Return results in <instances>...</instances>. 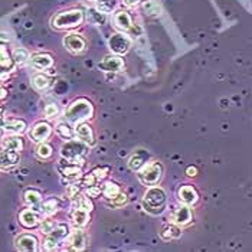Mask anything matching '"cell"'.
I'll return each mask as SVG.
<instances>
[{
    "instance_id": "cell-1",
    "label": "cell",
    "mask_w": 252,
    "mask_h": 252,
    "mask_svg": "<svg viewBox=\"0 0 252 252\" xmlns=\"http://www.w3.org/2000/svg\"><path fill=\"white\" fill-rule=\"evenodd\" d=\"M94 116V105L87 98H78L74 102L69 104V107L65 111V120L71 124L84 123Z\"/></svg>"
},
{
    "instance_id": "cell-2",
    "label": "cell",
    "mask_w": 252,
    "mask_h": 252,
    "mask_svg": "<svg viewBox=\"0 0 252 252\" xmlns=\"http://www.w3.org/2000/svg\"><path fill=\"white\" fill-rule=\"evenodd\" d=\"M166 202H167L166 192L158 186L149 188L143 196V208L146 212L152 215L161 214L166 208Z\"/></svg>"
},
{
    "instance_id": "cell-3",
    "label": "cell",
    "mask_w": 252,
    "mask_h": 252,
    "mask_svg": "<svg viewBox=\"0 0 252 252\" xmlns=\"http://www.w3.org/2000/svg\"><path fill=\"white\" fill-rule=\"evenodd\" d=\"M88 147L84 141L81 140H68L62 147H61V156L63 160H68L75 164H84V156L87 155Z\"/></svg>"
},
{
    "instance_id": "cell-4",
    "label": "cell",
    "mask_w": 252,
    "mask_h": 252,
    "mask_svg": "<svg viewBox=\"0 0 252 252\" xmlns=\"http://www.w3.org/2000/svg\"><path fill=\"white\" fill-rule=\"evenodd\" d=\"M82 22H84V12L81 9H71V10L61 12L51 20L55 29H72L82 25Z\"/></svg>"
},
{
    "instance_id": "cell-5",
    "label": "cell",
    "mask_w": 252,
    "mask_h": 252,
    "mask_svg": "<svg viewBox=\"0 0 252 252\" xmlns=\"http://www.w3.org/2000/svg\"><path fill=\"white\" fill-rule=\"evenodd\" d=\"M163 176V166L158 161H150L138 170V180L146 186H155Z\"/></svg>"
},
{
    "instance_id": "cell-6",
    "label": "cell",
    "mask_w": 252,
    "mask_h": 252,
    "mask_svg": "<svg viewBox=\"0 0 252 252\" xmlns=\"http://www.w3.org/2000/svg\"><path fill=\"white\" fill-rule=\"evenodd\" d=\"M71 233V229L66 223H62L59 222L58 225L54 228V231L46 235L45 241H43V248L46 251H55L58 250L59 244L61 242H65V239L68 238V235Z\"/></svg>"
},
{
    "instance_id": "cell-7",
    "label": "cell",
    "mask_w": 252,
    "mask_h": 252,
    "mask_svg": "<svg viewBox=\"0 0 252 252\" xmlns=\"http://www.w3.org/2000/svg\"><path fill=\"white\" fill-rule=\"evenodd\" d=\"M87 248V235L82 228H75L65 239L63 250L66 251H84Z\"/></svg>"
},
{
    "instance_id": "cell-8",
    "label": "cell",
    "mask_w": 252,
    "mask_h": 252,
    "mask_svg": "<svg viewBox=\"0 0 252 252\" xmlns=\"http://www.w3.org/2000/svg\"><path fill=\"white\" fill-rule=\"evenodd\" d=\"M98 69L105 74H117L124 71V61L120 55H107L104 59L98 62Z\"/></svg>"
},
{
    "instance_id": "cell-9",
    "label": "cell",
    "mask_w": 252,
    "mask_h": 252,
    "mask_svg": "<svg viewBox=\"0 0 252 252\" xmlns=\"http://www.w3.org/2000/svg\"><path fill=\"white\" fill-rule=\"evenodd\" d=\"M58 170L62 179L66 180V183H77L81 180L82 177V170L81 167L75 164V163H71V161H62L61 164L58 166Z\"/></svg>"
},
{
    "instance_id": "cell-10",
    "label": "cell",
    "mask_w": 252,
    "mask_h": 252,
    "mask_svg": "<svg viewBox=\"0 0 252 252\" xmlns=\"http://www.w3.org/2000/svg\"><path fill=\"white\" fill-rule=\"evenodd\" d=\"M90 214H91V211H88L87 208H82V206L72 202V208L69 211V219L75 228H84L91 220V215Z\"/></svg>"
},
{
    "instance_id": "cell-11",
    "label": "cell",
    "mask_w": 252,
    "mask_h": 252,
    "mask_svg": "<svg viewBox=\"0 0 252 252\" xmlns=\"http://www.w3.org/2000/svg\"><path fill=\"white\" fill-rule=\"evenodd\" d=\"M108 45H110V49L113 51V54L124 55L131 48V39L124 33H114L108 40Z\"/></svg>"
},
{
    "instance_id": "cell-12",
    "label": "cell",
    "mask_w": 252,
    "mask_h": 252,
    "mask_svg": "<svg viewBox=\"0 0 252 252\" xmlns=\"http://www.w3.org/2000/svg\"><path fill=\"white\" fill-rule=\"evenodd\" d=\"M15 247L18 251L35 252L39 250V242L36 236L31 233H22L15 239Z\"/></svg>"
},
{
    "instance_id": "cell-13",
    "label": "cell",
    "mask_w": 252,
    "mask_h": 252,
    "mask_svg": "<svg viewBox=\"0 0 252 252\" xmlns=\"http://www.w3.org/2000/svg\"><path fill=\"white\" fill-rule=\"evenodd\" d=\"M51 134H52V127L46 121H39V123H36L31 128V131H29V137L35 143H43V141H46L51 137Z\"/></svg>"
},
{
    "instance_id": "cell-14",
    "label": "cell",
    "mask_w": 252,
    "mask_h": 252,
    "mask_svg": "<svg viewBox=\"0 0 252 252\" xmlns=\"http://www.w3.org/2000/svg\"><path fill=\"white\" fill-rule=\"evenodd\" d=\"M75 137H77L78 140L84 141L90 147H94L97 144V140H95V134H94L93 127L90 124H87L85 121L77 124V127H75Z\"/></svg>"
},
{
    "instance_id": "cell-15",
    "label": "cell",
    "mask_w": 252,
    "mask_h": 252,
    "mask_svg": "<svg viewBox=\"0 0 252 252\" xmlns=\"http://www.w3.org/2000/svg\"><path fill=\"white\" fill-rule=\"evenodd\" d=\"M63 46L71 52V54H81L87 48V42L78 33H69L63 38Z\"/></svg>"
},
{
    "instance_id": "cell-16",
    "label": "cell",
    "mask_w": 252,
    "mask_h": 252,
    "mask_svg": "<svg viewBox=\"0 0 252 252\" xmlns=\"http://www.w3.org/2000/svg\"><path fill=\"white\" fill-rule=\"evenodd\" d=\"M40 211H36V209H33V208H31V209H23L22 212L19 214V222L22 226H25V228H28V229H31V228H35V226H38L39 223L42 222L40 220Z\"/></svg>"
},
{
    "instance_id": "cell-17",
    "label": "cell",
    "mask_w": 252,
    "mask_h": 252,
    "mask_svg": "<svg viewBox=\"0 0 252 252\" xmlns=\"http://www.w3.org/2000/svg\"><path fill=\"white\" fill-rule=\"evenodd\" d=\"M169 220H170L172 223L179 225V226H185V225H188V223L192 220V211H190L189 205L179 206L177 209H175V211L170 214Z\"/></svg>"
},
{
    "instance_id": "cell-18",
    "label": "cell",
    "mask_w": 252,
    "mask_h": 252,
    "mask_svg": "<svg viewBox=\"0 0 252 252\" xmlns=\"http://www.w3.org/2000/svg\"><path fill=\"white\" fill-rule=\"evenodd\" d=\"M28 124L25 120L20 118H10V120H3V131L6 134H15L20 136L26 131Z\"/></svg>"
},
{
    "instance_id": "cell-19",
    "label": "cell",
    "mask_w": 252,
    "mask_h": 252,
    "mask_svg": "<svg viewBox=\"0 0 252 252\" xmlns=\"http://www.w3.org/2000/svg\"><path fill=\"white\" fill-rule=\"evenodd\" d=\"M177 197L183 205H194L199 200V194L196 192L193 186L190 185H183L177 189Z\"/></svg>"
},
{
    "instance_id": "cell-20",
    "label": "cell",
    "mask_w": 252,
    "mask_h": 252,
    "mask_svg": "<svg viewBox=\"0 0 252 252\" xmlns=\"http://www.w3.org/2000/svg\"><path fill=\"white\" fill-rule=\"evenodd\" d=\"M31 63L35 69L38 71H45V69H49L52 65H54V58L51 54H46V52H38V54H33L31 57Z\"/></svg>"
},
{
    "instance_id": "cell-21",
    "label": "cell",
    "mask_w": 252,
    "mask_h": 252,
    "mask_svg": "<svg viewBox=\"0 0 252 252\" xmlns=\"http://www.w3.org/2000/svg\"><path fill=\"white\" fill-rule=\"evenodd\" d=\"M113 22H114V26L118 31H121V32H128L133 28L131 16L126 10H118L114 15V18H113Z\"/></svg>"
},
{
    "instance_id": "cell-22",
    "label": "cell",
    "mask_w": 252,
    "mask_h": 252,
    "mask_svg": "<svg viewBox=\"0 0 252 252\" xmlns=\"http://www.w3.org/2000/svg\"><path fill=\"white\" fill-rule=\"evenodd\" d=\"M61 209V200L55 196H51L48 199H45L40 205H39V211L43 216H52Z\"/></svg>"
},
{
    "instance_id": "cell-23",
    "label": "cell",
    "mask_w": 252,
    "mask_h": 252,
    "mask_svg": "<svg viewBox=\"0 0 252 252\" xmlns=\"http://www.w3.org/2000/svg\"><path fill=\"white\" fill-rule=\"evenodd\" d=\"M149 153L146 150H137L134 155L130 157L128 160V167L133 172H138L140 169H143L147 163H149Z\"/></svg>"
},
{
    "instance_id": "cell-24",
    "label": "cell",
    "mask_w": 252,
    "mask_h": 252,
    "mask_svg": "<svg viewBox=\"0 0 252 252\" xmlns=\"http://www.w3.org/2000/svg\"><path fill=\"white\" fill-rule=\"evenodd\" d=\"M19 152L15 150H1V156H0V161H1V169L7 170L15 167L19 163Z\"/></svg>"
},
{
    "instance_id": "cell-25",
    "label": "cell",
    "mask_w": 252,
    "mask_h": 252,
    "mask_svg": "<svg viewBox=\"0 0 252 252\" xmlns=\"http://www.w3.org/2000/svg\"><path fill=\"white\" fill-rule=\"evenodd\" d=\"M23 149V140L22 137L9 134V136L1 138V150H15L20 152Z\"/></svg>"
},
{
    "instance_id": "cell-26",
    "label": "cell",
    "mask_w": 252,
    "mask_h": 252,
    "mask_svg": "<svg viewBox=\"0 0 252 252\" xmlns=\"http://www.w3.org/2000/svg\"><path fill=\"white\" fill-rule=\"evenodd\" d=\"M160 236L163 241H172V239H177L182 236V231H180V226L176 225V223H166L161 226L160 229Z\"/></svg>"
},
{
    "instance_id": "cell-27",
    "label": "cell",
    "mask_w": 252,
    "mask_h": 252,
    "mask_svg": "<svg viewBox=\"0 0 252 252\" xmlns=\"http://www.w3.org/2000/svg\"><path fill=\"white\" fill-rule=\"evenodd\" d=\"M13 62H15L13 57L7 52L6 46L1 45V61H0V63H1V79H4L6 74L13 69Z\"/></svg>"
},
{
    "instance_id": "cell-28",
    "label": "cell",
    "mask_w": 252,
    "mask_h": 252,
    "mask_svg": "<svg viewBox=\"0 0 252 252\" xmlns=\"http://www.w3.org/2000/svg\"><path fill=\"white\" fill-rule=\"evenodd\" d=\"M23 199H25V203L29 205L31 208H39V205L43 202L42 199V193L36 190V189H28L25 190V194H23Z\"/></svg>"
},
{
    "instance_id": "cell-29",
    "label": "cell",
    "mask_w": 252,
    "mask_h": 252,
    "mask_svg": "<svg viewBox=\"0 0 252 252\" xmlns=\"http://www.w3.org/2000/svg\"><path fill=\"white\" fill-rule=\"evenodd\" d=\"M55 131L63 140H72V137L75 136V131L72 130L71 123H68L66 120L65 121H59L58 124L55 126Z\"/></svg>"
},
{
    "instance_id": "cell-30",
    "label": "cell",
    "mask_w": 252,
    "mask_h": 252,
    "mask_svg": "<svg viewBox=\"0 0 252 252\" xmlns=\"http://www.w3.org/2000/svg\"><path fill=\"white\" fill-rule=\"evenodd\" d=\"M32 85L38 91H45L52 85V78L48 77L46 74H36L32 78Z\"/></svg>"
},
{
    "instance_id": "cell-31",
    "label": "cell",
    "mask_w": 252,
    "mask_h": 252,
    "mask_svg": "<svg viewBox=\"0 0 252 252\" xmlns=\"http://www.w3.org/2000/svg\"><path fill=\"white\" fill-rule=\"evenodd\" d=\"M101 190H102V194L105 196L107 200H110V199L116 197L118 193H121L120 186L117 185L116 182H105V183L101 186Z\"/></svg>"
},
{
    "instance_id": "cell-32",
    "label": "cell",
    "mask_w": 252,
    "mask_h": 252,
    "mask_svg": "<svg viewBox=\"0 0 252 252\" xmlns=\"http://www.w3.org/2000/svg\"><path fill=\"white\" fill-rule=\"evenodd\" d=\"M143 9L146 12V15L152 16V18H157L161 15V7L158 6V3L155 0H146L143 3Z\"/></svg>"
},
{
    "instance_id": "cell-33",
    "label": "cell",
    "mask_w": 252,
    "mask_h": 252,
    "mask_svg": "<svg viewBox=\"0 0 252 252\" xmlns=\"http://www.w3.org/2000/svg\"><path fill=\"white\" fill-rule=\"evenodd\" d=\"M95 7L105 15L113 13L117 7V0H95Z\"/></svg>"
},
{
    "instance_id": "cell-34",
    "label": "cell",
    "mask_w": 252,
    "mask_h": 252,
    "mask_svg": "<svg viewBox=\"0 0 252 252\" xmlns=\"http://www.w3.org/2000/svg\"><path fill=\"white\" fill-rule=\"evenodd\" d=\"M13 59L18 65H25L26 62H31V54L25 48H16L13 52Z\"/></svg>"
},
{
    "instance_id": "cell-35",
    "label": "cell",
    "mask_w": 252,
    "mask_h": 252,
    "mask_svg": "<svg viewBox=\"0 0 252 252\" xmlns=\"http://www.w3.org/2000/svg\"><path fill=\"white\" fill-rule=\"evenodd\" d=\"M88 20L93 23V25H104L105 23V13H102V12H99L97 7L95 9H90V12H88Z\"/></svg>"
},
{
    "instance_id": "cell-36",
    "label": "cell",
    "mask_w": 252,
    "mask_h": 252,
    "mask_svg": "<svg viewBox=\"0 0 252 252\" xmlns=\"http://www.w3.org/2000/svg\"><path fill=\"white\" fill-rule=\"evenodd\" d=\"M127 202H128L127 194L121 192V193L117 194L116 197H113V199L108 200V206L113 208V209H117V208H123L124 205H127Z\"/></svg>"
},
{
    "instance_id": "cell-37",
    "label": "cell",
    "mask_w": 252,
    "mask_h": 252,
    "mask_svg": "<svg viewBox=\"0 0 252 252\" xmlns=\"http://www.w3.org/2000/svg\"><path fill=\"white\" fill-rule=\"evenodd\" d=\"M36 156H38L39 158H42V160L49 158L52 156V147L48 143H45V141L39 143V146L36 147Z\"/></svg>"
},
{
    "instance_id": "cell-38",
    "label": "cell",
    "mask_w": 252,
    "mask_h": 252,
    "mask_svg": "<svg viewBox=\"0 0 252 252\" xmlns=\"http://www.w3.org/2000/svg\"><path fill=\"white\" fill-rule=\"evenodd\" d=\"M98 179L95 177V175L91 172V173H87V175H84L81 177V180L78 182L79 185H81V188H85V189H88V188H91V186H95L97 185Z\"/></svg>"
},
{
    "instance_id": "cell-39",
    "label": "cell",
    "mask_w": 252,
    "mask_h": 252,
    "mask_svg": "<svg viewBox=\"0 0 252 252\" xmlns=\"http://www.w3.org/2000/svg\"><path fill=\"white\" fill-rule=\"evenodd\" d=\"M81 193V185L79 183H69L66 186V196L71 199V200H75L78 196Z\"/></svg>"
},
{
    "instance_id": "cell-40",
    "label": "cell",
    "mask_w": 252,
    "mask_h": 252,
    "mask_svg": "<svg viewBox=\"0 0 252 252\" xmlns=\"http://www.w3.org/2000/svg\"><path fill=\"white\" fill-rule=\"evenodd\" d=\"M57 225H58V222L52 220L51 216H48V219H43L42 223H40V232L48 235L51 231H54V228H55Z\"/></svg>"
},
{
    "instance_id": "cell-41",
    "label": "cell",
    "mask_w": 252,
    "mask_h": 252,
    "mask_svg": "<svg viewBox=\"0 0 252 252\" xmlns=\"http://www.w3.org/2000/svg\"><path fill=\"white\" fill-rule=\"evenodd\" d=\"M43 114L46 118H55V117L59 114V105L57 102H51V104H48L46 107H45V110H43Z\"/></svg>"
},
{
    "instance_id": "cell-42",
    "label": "cell",
    "mask_w": 252,
    "mask_h": 252,
    "mask_svg": "<svg viewBox=\"0 0 252 252\" xmlns=\"http://www.w3.org/2000/svg\"><path fill=\"white\" fill-rule=\"evenodd\" d=\"M93 173L95 175V177L98 179V182L99 180H104L107 176H108V173H110V167L108 166H101V167H95L94 170H93Z\"/></svg>"
},
{
    "instance_id": "cell-43",
    "label": "cell",
    "mask_w": 252,
    "mask_h": 252,
    "mask_svg": "<svg viewBox=\"0 0 252 252\" xmlns=\"http://www.w3.org/2000/svg\"><path fill=\"white\" fill-rule=\"evenodd\" d=\"M85 194L90 196V197H98L99 194H102V190H101V186H91L88 189H85Z\"/></svg>"
},
{
    "instance_id": "cell-44",
    "label": "cell",
    "mask_w": 252,
    "mask_h": 252,
    "mask_svg": "<svg viewBox=\"0 0 252 252\" xmlns=\"http://www.w3.org/2000/svg\"><path fill=\"white\" fill-rule=\"evenodd\" d=\"M186 175L189 176V177H194V176L197 175V169H196L194 166H189V167L186 169Z\"/></svg>"
},
{
    "instance_id": "cell-45",
    "label": "cell",
    "mask_w": 252,
    "mask_h": 252,
    "mask_svg": "<svg viewBox=\"0 0 252 252\" xmlns=\"http://www.w3.org/2000/svg\"><path fill=\"white\" fill-rule=\"evenodd\" d=\"M140 1H141V0H124V3H126L127 6H130V7H136Z\"/></svg>"
},
{
    "instance_id": "cell-46",
    "label": "cell",
    "mask_w": 252,
    "mask_h": 252,
    "mask_svg": "<svg viewBox=\"0 0 252 252\" xmlns=\"http://www.w3.org/2000/svg\"><path fill=\"white\" fill-rule=\"evenodd\" d=\"M6 95H7V91H6V88L3 87V88H1V99H4Z\"/></svg>"
}]
</instances>
